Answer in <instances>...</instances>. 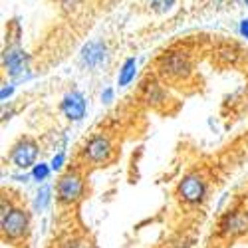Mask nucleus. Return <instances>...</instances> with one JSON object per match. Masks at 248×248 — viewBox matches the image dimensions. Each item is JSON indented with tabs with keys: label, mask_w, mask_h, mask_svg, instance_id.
Returning <instances> with one entry per match:
<instances>
[{
	"label": "nucleus",
	"mask_w": 248,
	"mask_h": 248,
	"mask_svg": "<svg viewBox=\"0 0 248 248\" xmlns=\"http://www.w3.org/2000/svg\"><path fill=\"white\" fill-rule=\"evenodd\" d=\"M0 226H2L4 238L16 240V238H22L28 232L30 218L22 209H10L6 215L0 217Z\"/></svg>",
	"instance_id": "obj_1"
},
{
	"label": "nucleus",
	"mask_w": 248,
	"mask_h": 248,
	"mask_svg": "<svg viewBox=\"0 0 248 248\" xmlns=\"http://www.w3.org/2000/svg\"><path fill=\"white\" fill-rule=\"evenodd\" d=\"M159 70L169 79H185L191 74V58L185 52H173L161 60Z\"/></svg>",
	"instance_id": "obj_2"
},
{
	"label": "nucleus",
	"mask_w": 248,
	"mask_h": 248,
	"mask_svg": "<svg viewBox=\"0 0 248 248\" xmlns=\"http://www.w3.org/2000/svg\"><path fill=\"white\" fill-rule=\"evenodd\" d=\"M2 62H4V68H6L10 78L24 79V74L28 72V66H30V58H28V54L22 48H20V46H10L4 52Z\"/></svg>",
	"instance_id": "obj_3"
},
{
	"label": "nucleus",
	"mask_w": 248,
	"mask_h": 248,
	"mask_svg": "<svg viewBox=\"0 0 248 248\" xmlns=\"http://www.w3.org/2000/svg\"><path fill=\"white\" fill-rule=\"evenodd\" d=\"M56 193H58V199L60 202H76L81 193H84V181L78 173H66L58 181V187H56Z\"/></svg>",
	"instance_id": "obj_4"
},
{
	"label": "nucleus",
	"mask_w": 248,
	"mask_h": 248,
	"mask_svg": "<svg viewBox=\"0 0 248 248\" xmlns=\"http://www.w3.org/2000/svg\"><path fill=\"white\" fill-rule=\"evenodd\" d=\"M204 193H206V185L202 177L195 173L183 177V181L179 183V197L187 204H199L204 199Z\"/></svg>",
	"instance_id": "obj_5"
},
{
	"label": "nucleus",
	"mask_w": 248,
	"mask_h": 248,
	"mask_svg": "<svg viewBox=\"0 0 248 248\" xmlns=\"http://www.w3.org/2000/svg\"><path fill=\"white\" fill-rule=\"evenodd\" d=\"M38 157V145L32 139H20L10 151V161L18 169H28L36 165Z\"/></svg>",
	"instance_id": "obj_6"
},
{
	"label": "nucleus",
	"mask_w": 248,
	"mask_h": 248,
	"mask_svg": "<svg viewBox=\"0 0 248 248\" xmlns=\"http://www.w3.org/2000/svg\"><path fill=\"white\" fill-rule=\"evenodd\" d=\"M111 151H113L111 149V141L106 135H95L86 143L84 157L90 163H106V161H109Z\"/></svg>",
	"instance_id": "obj_7"
},
{
	"label": "nucleus",
	"mask_w": 248,
	"mask_h": 248,
	"mask_svg": "<svg viewBox=\"0 0 248 248\" xmlns=\"http://www.w3.org/2000/svg\"><path fill=\"white\" fill-rule=\"evenodd\" d=\"M86 109H88V103L86 97L81 95L79 92H70L64 95L62 99V111L70 121H79L86 117Z\"/></svg>",
	"instance_id": "obj_8"
},
{
	"label": "nucleus",
	"mask_w": 248,
	"mask_h": 248,
	"mask_svg": "<svg viewBox=\"0 0 248 248\" xmlns=\"http://www.w3.org/2000/svg\"><path fill=\"white\" fill-rule=\"evenodd\" d=\"M108 58V48L99 40H93V42H88L81 50V62L88 68H97L103 60Z\"/></svg>",
	"instance_id": "obj_9"
},
{
	"label": "nucleus",
	"mask_w": 248,
	"mask_h": 248,
	"mask_svg": "<svg viewBox=\"0 0 248 248\" xmlns=\"http://www.w3.org/2000/svg\"><path fill=\"white\" fill-rule=\"evenodd\" d=\"M244 231H246V218L240 213L226 215L220 222V232L224 236H236V234H242Z\"/></svg>",
	"instance_id": "obj_10"
},
{
	"label": "nucleus",
	"mask_w": 248,
	"mask_h": 248,
	"mask_svg": "<svg viewBox=\"0 0 248 248\" xmlns=\"http://www.w3.org/2000/svg\"><path fill=\"white\" fill-rule=\"evenodd\" d=\"M135 74H137V60H135V58H127L125 62H123L121 70H119V76H117V86H119V88L129 86L131 81L135 79Z\"/></svg>",
	"instance_id": "obj_11"
},
{
	"label": "nucleus",
	"mask_w": 248,
	"mask_h": 248,
	"mask_svg": "<svg viewBox=\"0 0 248 248\" xmlns=\"http://www.w3.org/2000/svg\"><path fill=\"white\" fill-rule=\"evenodd\" d=\"M50 173H52L50 163H36L32 167V171H30V177L34 181H38V183H44V181H48Z\"/></svg>",
	"instance_id": "obj_12"
},
{
	"label": "nucleus",
	"mask_w": 248,
	"mask_h": 248,
	"mask_svg": "<svg viewBox=\"0 0 248 248\" xmlns=\"http://www.w3.org/2000/svg\"><path fill=\"white\" fill-rule=\"evenodd\" d=\"M50 195H52V191H50V187H42L38 191V195H36V201H34V209L40 213V211H44L46 206H48V202H50Z\"/></svg>",
	"instance_id": "obj_13"
},
{
	"label": "nucleus",
	"mask_w": 248,
	"mask_h": 248,
	"mask_svg": "<svg viewBox=\"0 0 248 248\" xmlns=\"http://www.w3.org/2000/svg\"><path fill=\"white\" fill-rule=\"evenodd\" d=\"M145 99H147V103H159V101H163V90L157 84H147V88H145Z\"/></svg>",
	"instance_id": "obj_14"
},
{
	"label": "nucleus",
	"mask_w": 248,
	"mask_h": 248,
	"mask_svg": "<svg viewBox=\"0 0 248 248\" xmlns=\"http://www.w3.org/2000/svg\"><path fill=\"white\" fill-rule=\"evenodd\" d=\"M173 4H175V0H153V2H151V6H153L157 12H167Z\"/></svg>",
	"instance_id": "obj_15"
},
{
	"label": "nucleus",
	"mask_w": 248,
	"mask_h": 248,
	"mask_svg": "<svg viewBox=\"0 0 248 248\" xmlns=\"http://www.w3.org/2000/svg\"><path fill=\"white\" fill-rule=\"evenodd\" d=\"M64 163H66V155H64V153H58V155H54V159L50 161V167H52V171H60L62 167H64Z\"/></svg>",
	"instance_id": "obj_16"
},
{
	"label": "nucleus",
	"mask_w": 248,
	"mask_h": 248,
	"mask_svg": "<svg viewBox=\"0 0 248 248\" xmlns=\"http://www.w3.org/2000/svg\"><path fill=\"white\" fill-rule=\"evenodd\" d=\"M14 84H4L2 86V92H0V99H2V101H6V97H10L12 93H14Z\"/></svg>",
	"instance_id": "obj_17"
},
{
	"label": "nucleus",
	"mask_w": 248,
	"mask_h": 248,
	"mask_svg": "<svg viewBox=\"0 0 248 248\" xmlns=\"http://www.w3.org/2000/svg\"><path fill=\"white\" fill-rule=\"evenodd\" d=\"M113 95H115L113 90H111V88H106V90L101 92V101H103V103H111V101H113Z\"/></svg>",
	"instance_id": "obj_18"
},
{
	"label": "nucleus",
	"mask_w": 248,
	"mask_h": 248,
	"mask_svg": "<svg viewBox=\"0 0 248 248\" xmlns=\"http://www.w3.org/2000/svg\"><path fill=\"white\" fill-rule=\"evenodd\" d=\"M240 34H242V38L248 40V18H244L240 22Z\"/></svg>",
	"instance_id": "obj_19"
},
{
	"label": "nucleus",
	"mask_w": 248,
	"mask_h": 248,
	"mask_svg": "<svg viewBox=\"0 0 248 248\" xmlns=\"http://www.w3.org/2000/svg\"><path fill=\"white\" fill-rule=\"evenodd\" d=\"M244 2H246V6H248V0H244Z\"/></svg>",
	"instance_id": "obj_20"
},
{
	"label": "nucleus",
	"mask_w": 248,
	"mask_h": 248,
	"mask_svg": "<svg viewBox=\"0 0 248 248\" xmlns=\"http://www.w3.org/2000/svg\"><path fill=\"white\" fill-rule=\"evenodd\" d=\"M215 2H220V0H215Z\"/></svg>",
	"instance_id": "obj_21"
}]
</instances>
